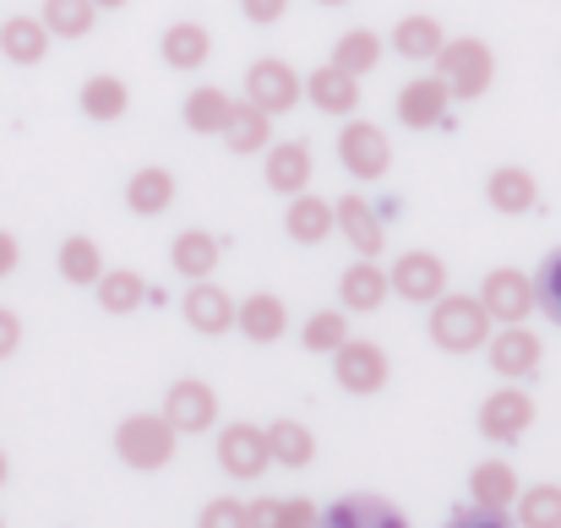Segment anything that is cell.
Masks as SVG:
<instances>
[{"label":"cell","mask_w":561,"mask_h":528,"mask_svg":"<svg viewBox=\"0 0 561 528\" xmlns=\"http://www.w3.org/2000/svg\"><path fill=\"white\" fill-rule=\"evenodd\" d=\"M447 44V33H442V22L436 16H403L398 27H392V49L403 55V60H436V49Z\"/></svg>","instance_id":"cell-33"},{"label":"cell","mask_w":561,"mask_h":528,"mask_svg":"<svg viewBox=\"0 0 561 528\" xmlns=\"http://www.w3.org/2000/svg\"><path fill=\"white\" fill-rule=\"evenodd\" d=\"M339 159H344V170L355 180H381L392 170V142H387V131L371 126V120H350V126L339 131Z\"/></svg>","instance_id":"cell-9"},{"label":"cell","mask_w":561,"mask_h":528,"mask_svg":"<svg viewBox=\"0 0 561 528\" xmlns=\"http://www.w3.org/2000/svg\"><path fill=\"white\" fill-rule=\"evenodd\" d=\"M0 528H5V524H0Z\"/></svg>","instance_id":"cell-49"},{"label":"cell","mask_w":561,"mask_h":528,"mask_svg":"<svg viewBox=\"0 0 561 528\" xmlns=\"http://www.w3.org/2000/svg\"><path fill=\"white\" fill-rule=\"evenodd\" d=\"M16 344H22V322H16V311H5V306H0V359H11Z\"/></svg>","instance_id":"cell-44"},{"label":"cell","mask_w":561,"mask_h":528,"mask_svg":"<svg viewBox=\"0 0 561 528\" xmlns=\"http://www.w3.org/2000/svg\"><path fill=\"white\" fill-rule=\"evenodd\" d=\"M99 273H104L99 240H88V234H66V240H60V278L77 284V289H93Z\"/></svg>","instance_id":"cell-35"},{"label":"cell","mask_w":561,"mask_h":528,"mask_svg":"<svg viewBox=\"0 0 561 528\" xmlns=\"http://www.w3.org/2000/svg\"><path fill=\"white\" fill-rule=\"evenodd\" d=\"M170 202H175V175L164 164H142L126 180V207L137 218H159V213H170Z\"/></svg>","instance_id":"cell-25"},{"label":"cell","mask_w":561,"mask_h":528,"mask_svg":"<svg viewBox=\"0 0 561 528\" xmlns=\"http://www.w3.org/2000/svg\"><path fill=\"white\" fill-rule=\"evenodd\" d=\"M436 77L447 82L453 99H480L496 82V55L480 38H447L436 49Z\"/></svg>","instance_id":"cell-3"},{"label":"cell","mask_w":561,"mask_h":528,"mask_svg":"<svg viewBox=\"0 0 561 528\" xmlns=\"http://www.w3.org/2000/svg\"><path fill=\"white\" fill-rule=\"evenodd\" d=\"M339 229H344V240L355 245V256H381V240H387V223H381V213H376L371 202L360 196V191H350V196H339Z\"/></svg>","instance_id":"cell-15"},{"label":"cell","mask_w":561,"mask_h":528,"mask_svg":"<svg viewBox=\"0 0 561 528\" xmlns=\"http://www.w3.org/2000/svg\"><path fill=\"white\" fill-rule=\"evenodd\" d=\"M333 66L339 71H350V77H366L381 66V38H376L371 27H350L339 44H333Z\"/></svg>","instance_id":"cell-36"},{"label":"cell","mask_w":561,"mask_h":528,"mask_svg":"<svg viewBox=\"0 0 561 528\" xmlns=\"http://www.w3.org/2000/svg\"><path fill=\"white\" fill-rule=\"evenodd\" d=\"M0 55L11 66H38L49 55V27L44 16H5L0 22Z\"/></svg>","instance_id":"cell-24"},{"label":"cell","mask_w":561,"mask_h":528,"mask_svg":"<svg viewBox=\"0 0 561 528\" xmlns=\"http://www.w3.org/2000/svg\"><path fill=\"white\" fill-rule=\"evenodd\" d=\"M317 528H409V518L381 496H344L317 518Z\"/></svg>","instance_id":"cell-18"},{"label":"cell","mask_w":561,"mask_h":528,"mask_svg":"<svg viewBox=\"0 0 561 528\" xmlns=\"http://www.w3.org/2000/svg\"><path fill=\"white\" fill-rule=\"evenodd\" d=\"M529 425H535V398H529L524 387H496V392L480 403V436L496 441V447H513Z\"/></svg>","instance_id":"cell-8"},{"label":"cell","mask_w":561,"mask_h":528,"mask_svg":"<svg viewBox=\"0 0 561 528\" xmlns=\"http://www.w3.org/2000/svg\"><path fill=\"white\" fill-rule=\"evenodd\" d=\"M485 202H491V213L524 218V213H535L540 185H535V175L524 164H502V170H491V180H485Z\"/></svg>","instance_id":"cell-19"},{"label":"cell","mask_w":561,"mask_h":528,"mask_svg":"<svg viewBox=\"0 0 561 528\" xmlns=\"http://www.w3.org/2000/svg\"><path fill=\"white\" fill-rule=\"evenodd\" d=\"M5 474H11V463H5V452H0V485H5Z\"/></svg>","instance_id":"cell-47"},{"label":"cell","mask_w":561,"mask_h":528,"mask_svg":"<svg viewBox=\"0 0 561 528\" xmlns=\"http://www.w3.org/2000/svg\"><path fill=\"white\" fill-rule=\"evenodd\" d=\"M93 5H99V11H121L126 0H93Z\"/></svg>","instance_id":"cell-46"},{"label":"cell","mask_w":561,"mask_h":528,"mask_svg":"<svg viewBox=\"0 0 561 528\" xmlns=\"http://www.w3.org/2000/svg\"><path fill=\"white\" fill-rule=\"evenodd\" d=\"M317 5H350V0H317Z\"/></svg>","instance_id":"cell-48"},{"label":"cell","mask_w":561,"mask_h":528,"mask_svg":"<svg viewBox=\"0 0 561 528\" xmlns=\"http://www.w3.org/2000/svg\"><path fill=\"white\" fill-rule=\"evenodd\" d=\"M267 142H273V115L256 104H234V115L224 126V148L245 159V153H267Z\"/></svg>","instance_id":"cell-27"},{"label":"cell","mask_w":561,"mask_h":528,"mask_svg":"<svg viewBox=\"0 0 561 528\" xmlns=\"http://www.w3.org/2000/svg\"><path fill=\"white\" fill-rule=\"evenodd\" d=\"M535 311H546L561 328V251H551L535 273Z\"/></svg>","instance_id":"cell-40"},{"label":"cell","mask_w":561,"mask_h":528,"mask_svg":"<svg viewBox=\"0 0 561 528\" xmlns=\"http://www.w3.org/2000/svg\"><path fill=\"white\" fill-rule=\"evenodd\" d=\"M491 338V311L480 295H436L431 300V344L442 354H474Z\"/></svg>","instance_id":"cell-1"},{"label":"cell","mask_w":561,"mask_h":528,"mask_svg":"<svg viewBox=\"0 0 561 528\" xmlns=\"http://www.w3.org/2000/svg\"><path fill=\"white\" fill-rule=\"evenodd\" d=\"M392 295L409 300V306H431L436 295H447V262L436 251H403L387 273Z\"/></svg>","instance_id":"cell-7"},{"label":"cell","mask_w":561,"mask_h":528,"mask_svg":"<svg viewBox=\"0 0 561 528\" xmlns=\"http://www.w3.org/2000/svg\"><path fill=\"white\" fill-rule=\"evenodd\" d=\"M181 115H186L191 131L224 137V126H229V115H234V99H229L224 88H191L186 104H181Z\"/></svg>","instance_id":"cell-30"},{"label":"cell","mask_w":561,"mask_h":528,"mask_svg":"<svg viewBox=\"0 0 561 528\" xmlns=\"http://www.w3.org/2000/svg\"><path fill=\"white\" fill-rule=\"evenodd\" d=\"M240 11H245V22H256V27H273V22L289 11V0H240Z\"/></svg>","instance_id":"cell-43"},{"label":"cell","mask_w":561,"mask_h":528,"mask_svg":"<svg viewBox=\"0 0 561 528\" xmlns=\"http://www.w3.org/2000/svg\"><path fill=\"white\" fill-rule=\"evenodd\" d=\"M267 191L278 196H300L311 185V148L306 142H267Z\"/></svg>","instance_id":"cell-22"},{"label":"cell","mask_w":561,"mask_h":528,"mask_svg":"<svg viewBox=\"0 0 561 528\" xmlns=\"http://www.w3.org/2000/svg\"><path fill=\"white\" fill-rule=\"evenodd\" d=\"M387 295H392V284H387L381 262H371V256L350 262L344 278H339V300H344V311H376Z\"/></svg>","instance_id":"cell-23"},{"label":"cell","mask_w":561,"mask_h":528,"mask_svg":"<svg viewBox=\"0 0 561 528\" xmlns=\"http://www.w3.org/2000/svg\"><path fill=\"white\" fill-rule=\"evenodd\" d=\"M480 306L491 311V322H524L529 311H535V278L529 273H518V267H496V273H485V284H480Z\"/></svg>","instance_id":"cell-12"},{"label":"cell","mask_w":561,"mask_h":528,"mask_svg":"<svg viewBox=\"0 0 561 528\" xmlns=\"http://www.w3.org/2000/svg\"><path fill=\"white\" fill-rule=\"evenodd\" d=\"M99 306L110 311V317H131V311H142L148 306V278L137 273V267H121V273H99Z\"/></svg>","instance_id":"cell-28"},{"label":"cell","mask_w":561,"mask_h":528,"mask_svg":"<svg viewBox=\"0 0 561 528\" xmlns=\"http://www.w3.org/2000/svg\"><path fill=\"white\" fill-rule=\"evenodd\" d=\"M518 528H561V485H529L513 502Z\"/></svg>","instance_id":"cell-38"},{"label":"cell","mask_w":561,"mask_h":528,"mask_svg":"<svg viewBox=\"0 0 561 528\" xmlns=\"http://www.w3.org/2000/svg\"><path fill=\"white\" fill-rule=\"evenodd\" d=\"M447 528H513V518L507 513H491V507H458L453 518H447Z\"/></svg>","instance_id":"cell-42"},{"label":"cell","mask_w":561,"mask_h":528,"mask_svg":"<svg viewBox=\"0 0 561 528\" xmlns=\"http://www.w3.org/2000/svg\"><path fill=\"white\" fill-rule=\"evenodd\" d=\"M159 55H164L170 71H196V66H207V55H213V33H207L202 22H175V27H164Z\"/></svg>","instance_id":"cell-26"},{"label":"cell","mask_w":561,"mask_h":528,"mask_svg":"<svg viewBox=\"0 0 561 528\" xmlns=\"http://www.w3.org/2000/svg\"><path fill=\"white\" fill-rule=\"evenodd\" d=\"M447 104H453V93H447L442 77H409V82L398 88V120H403L409 131L442 126V120H447Z\"/></svg>","instance_id":"cell-13"},{"label":"cell","mask_w":561,"mask_h":528,"mask_svg":"<svg viewBox=\"0 0 561 528\" xmlns=\"http://www.w3.org/2000/svg\"><path fill=\"white\" fill-rule=\"evenodd\" d=\"M170 262H175V273H186V278H213V267H218V240H213L207 229H181L175 245H170Z\"/></svg>","instance_id":"cell-34"},{"label":"cell","mask_w":561,"mask_h":528,"mask_svg":"<svg viewBox=\"0 0 561 528\" xmlns=\"http://www.w3.org/2000/svg\"><path fill=\"white\" fill-rule=\"evenodd\" d=\"M387 376H392V365H387L381 344H371V338H344V344L333 349V381H339L344 392H355V398L381 392Z\"/></svg>","instance_id":"cell-6"},{"label":"cell","mask_w":561,"mask_h":528,"mask_svg":"<svg viewBox=\"0 0 561 528\" xmlns=\"http://www.w3.org/2000/svg\"><path fill=\"white\" fill-rule=\"evenodd\" d=\"M518 474H513V463L507 458H485V463H474L469 469V502L474 507H491V513H513V502H518Z\"/></svg>","instance_id":"cell-17"},{"label":"cell","mask_w":561,"mask_h":528,"mask_svg":"<svg viewBox=\"0 0 561 528\" xmlns=\"http://www.w3.org/2000/svg\"><path fill=\"white\" fill-rule=\"evenodd\" d=\"M16 262H22V245H16V234H11V229H0V278H11V273H16Z\"/></svg>","instance_id":"cell-45"},{"label":"cell","mask_w":561,"mask_h":528,"mask_svg":"<svg viewBox=\"0 0 561 528\" xmlns=\"http://www.w3.org/2000/svg\"><path fill=\"white\" fill-rule=\"evenodd\" d=\"M350 338V317L333 306V311H317V317H306V328H300V344L311 354H333L339 344Z\"/></svg>","instance_id":"cell-39"},{"label":"cell","mask_w":561,"mask_h":528,"mask_svg":"<svg viewBox=\"0 0 561 528\" xmlns=\"http://www.w3.org/2000/svg\"><path fill=\"white\" fill-rule=\"evenodd\" d=\"M300 99H306V77H300L289 60L262 55V60L245 66V104H256V110H267V115H284V110H295Z\"/></svg>","instance_id":"cell-4"},{"label":"cell","mask_w":561,"mask_h":528,"mask_svg":"<svg viewBox=\"0 0 561 528\" xmlns=\"http://www.w3.org/2000/svg\"><path fill=\"white\" fill-rule=\"evenodd\" d=\"M485 354H491V370H496V376H507V381H529V376L540 370V359H546V344H540L524 322H507L502 333L485 338Z\"/></svg>","instance_id":"cell-10"},{"label":"cell","mask_w":561,"mask_h":528,"mask_svg":"<svg viewBox=\"0 0 561 528\" xmlns=\"http://www.w3.org/2000/svg\"><path fill=\"white\" fill-rule=\"evenodd\" d=\"M164 420L181 431V436H207L213 425H218V392L207 387V381H175L170 392H164Z\"/></svg>","instance_id":"cell-11"},{"label":"cell","mask_w":561,"mask_h":528,"mask_svg":"<svg viewBox=\"0 0 561 528\" xmlns=\"http://www.w3.org/2000/svg\"><path fill=\"white\" fill-rule=\"evenodd\" d=\"M306 99H311L322 115H355V110H360V77H350V71H339V66L328 60V66H317V71L306 77Z\"/></svg>","instance_id":"cell-20"},{"label":"cell","mask_w":561,"mask_h":528,"mask_svg":"<svg viewBox=\"0 0 561 528\" xmlns=\"http://www.w3.org/2000/svg\"><path fill=\"white\" fill-rule=\"evenodd\" d=\"M181 311H186L191 328H196V333H207V338H224V333H234V300H229V295H224L213 278H191Z\"/></svg>","instance_id":"cell-14"},{"label":"cell","mask_w":561,"mask_h":528,"mask_svg":"<svg viewBox=\"0 0 561 528\" xmlns=\"http://www.w3.org/2000/svg\"><path fill=\"white\" fill-rule=\"evenodd\" d=\"M196 528H251V513H245V502L218 496V502H207V507H202Z\"/></svg>","instance_id":"cell-41"},{"label":"cell","mask_w":561,"mask_h":528,"mask_svg":"<svg viewBox=\"0 0 561 528\" xmlns=\"http://www.w3.org/2000/svg\"><path fill=\"white\" fill-rule=\"evenodd\" d=\"M267 452H273L278 469H306V463L317 458V436H311V425H300V420H273V425H267Z\"/></svg>","instance_id":"cell-29"},{"label":"cell","mask_w":561,"mask_h":528,"mask_svg":"<svg viewBox=\"0 0 561 528\" xmlns=\"http://www.w3.org/2000/svg\"><path fill=\"white\" fill-rule=\"evenodd\" d=\"M218 469L229 480H262L273 469V452H267V431L251 425V420H234L218 431Z\"/></svg>","instance_id":"cell-5"},{"label":"cell","mask_w":561,"mask_h":528,"mask_svg":"<svg viewBox=\"0 0 561 528\" xmlns=\"http://www.w3.org/2000/svg\"><path fill=\"white\" fill-rule=\"evenodd\" d=\"M333 229H339V213H333V202H322V196H311V191L289 196V213H284V234H289L295 245H322V240H328Z\"/></svg>","instance_id":"cell-21"},{"label":"cell","mask_w":561,"mask_h":528,"mask_svg":"<svg viewBox=\"0 0 561 528\" xmlns=\"http://www.w3.org/2000/svg\"><path fill=\"white\" fill-rule=\"evenodd\" d=\"M99 5L93 0H44V27L49 38H88Z\"/></svg>","instance_id":"cell-37"},{"label":"cell","mask_w":561,"mask_h":528,"mask_svg":"<svg viewBox=\"0 0 561 528\" xmlns=\"http://www.w3.org/2000/svg\"><path fill=\"white\" fill-rule=\"evenodd\" d=\"M175 441H181V431H175L164 414H131V420H121V431H115V452H121V463L137 469V474L170 469Z\"/></svg>","instance_id":"cell-2"},{"label":"cell","mask_w":561,"mask_h":528,"mask_svg":"<svg viewBox=\"0 0 561 528\" xmlns=\"http://www.w3.org/2000/svg\"><path fill=\"white\" fill-rule=\"evenodd\" d=\"M234 328L245 333V344H278L289 333V306L278 295H251L234 300Z\"/></svg>","instance_id":"cell-16"},{"label":"cell","mask_w":561,"mask_h":528,"mask_svg":"<svg viewBox=\"0 0 561 528\" xmlns=\"http://www.w3.org/2000/svg\"><path fill=\"white\" fill-rule=\"evenodd\" d=\"M77 104H82V115H88V120L110 126V120H121V115L131 110V88H126L121 77H88Z\"/></svg>","instance_id":"cell-32"},{"label":"cell","mask_w":561,"mask_h":528,"mask_svg":"<svg viewBox=\"0 0 561 528\" xmlns=\"http://www.w3.org/2000/svg\"><path fill=\"white\" fill-rule=\"evenodd\" d=\"M245 513H251V528H317L322 518L317 502H306V496H262Z\"/></svg>","instance_id":"cell-31"}]
</instances>
